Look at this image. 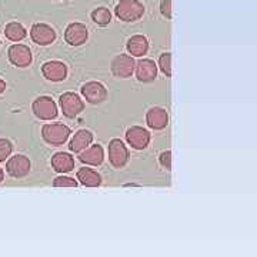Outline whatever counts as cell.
I'll use <instances>...</instances> for the list:
<instances>
[{
  "label": "cell",
  "mask_w": 257,
  "mask_h": 257,
  "mask_svg": "<svg viewBox=\"0 0 257 257\" xmlns=\"http://www.w3.org/2000/svg\"><path fill=\"white\" fill-rule=\"evenodd\" d=\"M159 69L162 73L166 74L167 77H172V55L170 53H162L159 56Z\"/></svg>",
  "instance_id": "obj_23"
},
{
  "label": "cell",
  "mask_w": 257,
  "mask_h": 257,
  "mask_svg": "<svg viewBox=\"0 0 257 257\" xmlns=\"http://www.w3.org/2000/svg\"><path fill=\"white\" fill-rule=\"evenodd\" d=\"M172 3H173V0H162V2H160V13H162V16L167 19V20H170V19L173 18Z\"/></svg>",
  "instance_id": "obj_27"
},
{
  "label": "cell",
  "mask_w": 257,
  "mask_h": 257,
  "mask_svg": "<svg viewBox=\"0 0 257 257\" xmlns=\"http://www.w3.org/2000/svg\"><path fill=\"white\" fill-rule=\"evenodd\" d=\"M83 97L90 104H100L107 99V89L100 82L84 83L80 89Z\"/></svg>",
  "instance_id": "obj_11"
},
{
  "label": "cell",
  "mask_w": 257,
  "mask_h": 257,
  "mask_svg": "<svg viewBox=\"0 0 257 257\" xmlns=\"http://www.w3.org/2000/svg\"><path fill=\"white\" fill-rule=\"evenodd\" d=\"M13 152V145L8 139H0V162H6Z\"/></svg>",
  "instance_id": "obj_24"
},
{
  "label": "cell",
  "mask_w": 257,
  "mask_h": 257,
  "mask_svg": "<svg viewBox=\"0 0 257 257\" xmlns=\"http://www.w3.org/2000/svg\"><path fill=\"white\" fill-rule=\"evenodd\" d=\"M0 45H2V39H0Z\"/></svg>",
  "instance_id": "obj_30"
},
{
  "label": "cell",
  "mask_w": 257,
  "mask_h": 257,
  "mask_svg": "<svg viewBox=\"0 0 257 257\" xmlns=\"http://www.w3.org/2000/svg\"><path fill=\"white\" fill-rule=\"evenodd\" d=\"M76 179L79 180V183H82L86 187H99L101 184L100 173L96 172L94 169H89V167L79 169Z\"/></svg>",
  "instance_id": "obj_20"
},
{
  "label": "cell",
  "mask_w": 257,
  "mask_h": 257,
  "mask_svg": "<svg viewBox=\"0 0 257 257\" xmlns=\"http://www.w3.org/2000/svg\"><path fill=\"white\" fill-rule=\"evenodd\" d=\"M87 39H89V30L86 28V25H83L80 22H73L67 25V28L64 30V40L70 46H82L86 43Z\"/></svg>",
  "instance_id": "obj_8"
},
{
  "label": "cell",
  "mask_w": 257,
  "mask_h": 257,
  "mask_svg": "<svg viewBox=\"0 0 257 257\" xmlns=\"http://www.w3.org/2000/svg\"><path fill=\"white\" fill-rule=\"evenodd\" d=\"M5 90H6V82L3 79H0V94L5 93Z\"/></svg>",
  "instance_id": "obj_28"
},
{
  "label": "cell",
  "mask_w": 257,
  "mask_h": 257,
  "mask_svg": "<svg viewBox=\"0 0 257 257\" xmlns=\"http://www.w3.org/2000/svg\"><path fill=\"white\" fill-rule=\"evenodd\" d=\"M5 36L10 42H20L28 36V30L19 22H10L5 28Z\"/></svg>",
  "instance_id": "obj_21"
},
{
  "label": "cell",
  "mask_w": 257,
  "mask_h": 257,
  "mask_svg": "<svg viewBox=\"0 0 257 257\" xmlns=\"http://www.w3.org/2000/svg\"><path fill=\"white\" fill-rule=\"evenodd\" d=\"M146 8L140 0H120L114 8L116 18L124 23H135L145 16Z\"/></svg>",
  "instance_id": "obj_1"
},
{
  "label": "cell",
  "mask_w": 257,
  "mask_h": 257,
  "mask_svg": "<svg viewBox=\"0 0 257 257\" xmlns=\"http://www.w3.org/2000/svg\"><path fill=\"white\" fill-rule=\"evenodd\" d=\"M59 104L63 114L69 119H74L84 110V101L82 97L73 92H66L59 97Z\"/></svg>",
  "instance_id": "obj_4"
},
{
  "label": "cell",
  "mask_w": 257,
  "mask_h": 257,
  "mask_svg": "<svg viewBox=\"0 0 257 257\" xmlns=\"http://www.w3.org/2000/svg\"><path fill=\"white\" fill-rule=\"evenodd\" d=\"M8 56H9L10 63L16 67H29L32 64L33 56H32V50L29 49L26 45H12L8 50Z\"/></svg>",
  "instance_id": "obj_12"
},
{
  "label": "cell",
  "mask_w": 257,
  "mask_h": 257,
  "mask_svg": "<svg viewBox=\"0 0 257 257\" xmlns=\"http://www.w3.org/2000/svg\"><path fill=\"white\" fill-rule=\"evenodd\" d=\"M135 73L139 82H155L157 77V64L152 59H140L139 62H136Z\"/></svg>",
  "instance_id": "obj_14"
},
{
  "label": "cell",
  "mask_w": 257,
  "mask_h": 257,
  "mask_svg": "<svg viewBox=\"0 0 257 257\" xmlns=\"http://www.w3.org/2000/svg\"><path fill=\"white\" fill-rule=\"evenodd\" d=\"M135 67H136V62H135L133 56L130 55H117L111 60L110 66L113 76H116L119 79L132 77V74L135 73Z\"/></svg>",
  "instance_id": "obj_7"
},
{
  "label": "cell",
  "mask_w": 257,
  "mask_h": 257,
  "mask_svg": "<svg viewBox=\"0 0 257 257\" xmlns=\"http://www.w3.org/2000/svg\"><path fill=\"white\" fill-rule=\"evenodd\" d=\"M32 110L35 113L37 119L40 120H53L57 117L59 110L57 104L50 96H39L32 103Z\"/></svg>",
  "instance_id": "obj_3"
},
{
  "label": "cell",
  "mask_w": 257,
  "mask_h": 257,
  "mask_svg": "<svg viewBox=\"0 0 257 257\" xmlns=\"http://www.w3.org/2000/svg\"><path fill=\"white\" fill-rule=\"evenodd\" d=\"M72 135L70 127L63 123H47L42 127V138L50 146H62Z\"/></svg>",
  "instance_id": "obj_2"
},
{
  "label": "cell",
  "mask_w": 257,
  "mask_h": 257,
  "mask_svg": "<svg viewBox=\"0 0 257 257\" xmlns=\"http://www.w3.org/2000/svg\"><path fill=\"white\" fill-rule=\"evenodd\" d=\"M126 49L128 55H132L133 57H143L149 52V40L143 35H135L128 37Z\"/></svg>",
  "instance_id": "obj_18"
},
{
  "label": "cell",
  "mask_w": 257,
  "mask_h": 257,
  "mask_svg": "<svg viewBox=\"0 0 257 257\" xmlns=\"http://www.w3.org/2000/svg\"><path fill=\"white\" fill-rule=\"evenodd\" d=\"M146 123L153 130H163L169 124V113L165 107L155 106L146 113Z\"/></svg>",
  "instance_id": "obj_15"
},
{
  "label": "cell",
  "mask_w": 257,
  "mask_h": 257,
  "mask_svg": "<svg viewBox=\"0 0 257 257\" xmlns=\"http://www.w3.org/2000/svg\"><path fill=\"white\" fill-rule=\"evenodd\" d=\"M3 180H5V170L0 167V183H3Z\"/></svg>",
  "instance_id": "obj_29"
},
{
  "label": "cell",
  "mask_w": 257,
  "mask_h": 257,
  "mask_svg": "<svg viewBox=\"0 0 257 257\" xmlns=\"http://www.w3.org/2000/svg\"><path fill=\"white\" fill-rule=\"evenodd\" d=\"M159 162H160V166L165 169V170H172V152L170 150H165L160 153L159 156Z\"/></svg>",
  "instance_id": "obj_26"
},
{
  "label": "cell",
  "mask_w": 257,
  "mask_h": 257,
  "mask_svg": "<svg viewBox=\"0 0 257 257\" xmlns=\"http://www.w3.org/2000/svg\"><path fill=\"white\" fill-rule=\"evenodd\" d=\"M90 18H92L94 25H97V26H100V28H106V26L110 25L111 13L107 8H103V6H101V8H97V9L93 10Z\"/></svg>",
  "instance_id": "obj_22"
},
{
  "label": "cell",
  "mask_w": 257,
  "mask_h": 257,
  "mask_svg": "<svg viewBox=\"0 0 257 257\" xmlns=\"http://www.w3.org/2000/svg\"><path fill=\"white\" fill-rule=\"evenodd\" d=\"M32 163L30 159L25 155H15L6 162V172L13 179H23L30 173Z\"/></svg>",
  "instance_id": "obj_5"
},
{
  "label": "cell",
  "mask_w": 257,
  "mask_h": 257,
  "mask_svg": "<svg viewBox=\"0 0 257 257\" xmlns=\"http://www.w3.org/2000/svg\"><path fill=\"white\" fill-rule=\"evenodd\" d=\"M93 133L90 130H86V128H80V130H77L76 133H74L73 139L70 140V143H69V149H70V152H73V153H80L83 152L86 147H89L93 143Z\"/></svg>",
  "instance_id": "obj_17"
},
{
  "label": "cell",
  "mask_w": 257,
  "mask_h": 257,
  "mask_svg": "<svg viewBox=\"0 0 257 257\" xmlns=\"http://www.w3.org/2000/svg\"><path fill=\"white\" fill-rule=\"evenodd\" d=\"M30 37L39 46H49L56 40V30L47 23H35L30 29Z\"/></svg>",
  "instance_id": "obj_10"
},
{
  "label": "cell",
  "mask_w": 257,
  "mask_h": 257,
  "mask_svg": "<svg viewBox=\"0 0 257 257\" xmlns=\"http://www.w3.org/2000/svg\"><path fill=\"white\" fill-rule=\"evenodd\" d=\"M127 146L120 139H111L109 143V162L114 169H123L128 163Z\"/></svg>",
  "instance_id": "obj_6"
},
{
  "label": "cell",
  "mask_w": 257,
  "mask_h": 257,
  "mask_svg": "<svg viewBox=\"0 0 257 257\" xmlns=\"http://www.w3.org/2000/svg\"><path fill=\"white\" fill-rule=\"evenodd\" d=\"M79 160L87 166H100L104 160V150L100 145L86 147L79 153Z\"/></svg>",
  "instance_id": "obj_16"
},
{
  "label": "cell",
  "mask_w": 257,
  "mask_h": 257,
  "mask_svg": "<svg viewBox=\"0 0 257 257\" xmlns=\"http://www.w3.org/2000/svg\"><path fill=\"white\" fill-rule=\"evenodd\" d=\"M42 74L49 82H63L67 77V66L60 60H49L42 66Z\"/></svg>",
  "instance_id": "obj_13"
},
{
  "label": "cell",
  "mask_w": 257,
  "mask_h": 257,
  "mask_svg": "<svg viewBox=\"0 0 257 257\" xmlns=\"http://www.w3.org/2000/svg\"><path fill=\"white\" fill-rule=\"evenodd\" d=\"M52 167L57 173H69L74 169V159L72 155L57 152L52 156Z\"/></svg>",
  "instance_id": "obj_19"
},
{
  "label": "cell",
  "mask_w": 257,
  "mask_h": 257,
  "mask_svg": "<svg viewBox=\"0 0 257 257\" xmlns=\"http://www.w3.org/2000/svg\"><path fill=\"white\" fill-rule=\"evenodd\" d=\"M55 187H77V180L69 176H59L53 180Z\"/></svg>",
  "instance_id": "obj_25"
},
{
  "label": "cell",
  "mask_w": 257,
  "mask_h": 257,
  "mask_svg": "<svg viewBox=\"0 0 257 257\" xmlns=\"http://www.w3.org/2000/svg\"><path fill=\"white\" fill-rule=\"evenodd\" d=\"M152 140L150 132L142 126H132L126 130V142L135 150H145Z\"/></svg>",
  "instance_id": "obj_9"
}]
</instances>
